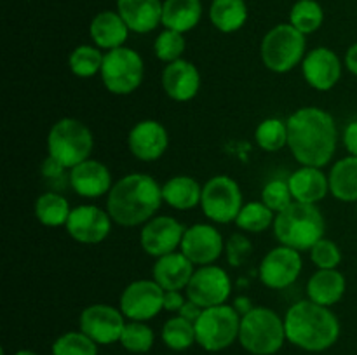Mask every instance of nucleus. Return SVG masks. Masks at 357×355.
Returning <instances> with one entry per match:
<instances>
[{"label": "nucleus", "instance_id": "obj_18", "mask_svg": "<svg viewBox=\"0 0 357 355\" xmlns=\"http://www.w3.org/2000/svg\"><path fill=\"white\" fill-rule=\"evenodd\" d=\"M305 82L316 90H330L342 77V61L330 47H316L302 61Z\"/></svg>", "mask_w": 357, "mask_h": 355}, {"label": "nucleus", "instance_id": "obj_44", "mask_svg": "<svg viewBox=\"0 0 357 355\" xmlns=\"http://www.w3.org/2000/svg\"><path fill=\"white\" fill-rule=\"evenodd\" d=\"M344 145L347 148L349 155L357 157V120H352L347 127L344 129Z\"/></svg>", "mask_w": 357, "mask_h": 355}, {"label": "nucleus", "instance_id": "obj_19", "mask_svg": "<svg viewBox=\"0 0 357 355\" xmlns=\"http://www.w3.org/2000/svg\"><path fill=\"white\" fill-rule=\"evenodd\" d=\"M128 146L138 160L153 162L166 153L169 146V134L160 122L146 118L129 131Z\"/></svg>", "mask_w": 357, "mask_h": 355}, {"label": "nucleus", "instance_id": "obj_28", "mask_svg": "<svg viewBox=\"0 0 357 355\" xmlns=\"http://www.w3.org/2000/svg\"><path fill=\"white\" fill-rule=\"evenodd\" d=\"M202 187L192 176H173L162 184V198L169 207L190 211L201 205Z\"/></svg>", "mask_w": 357, "mask_h": 355}, {"label": "nucleus", "instance_id": "obj_45", "mask_svg": "<svg viewBox=\"0 0 357 355\" xmlns=\"http://www.w3.org/2000/svg\"><path fill=\"white\" fill-rule=\"evenodd\" d=\"M185 296L181 291H166L164 292V310L167 312H180L181 306L185 305Z\"/></svg>", "mask_w": 357, "mask_h": 355}, {"label": "nucleus", "instance_id": "obj_2", "mask_svg": "<svg viewBox=\"0 0 357 355\" xmlns=\"http://www.w3.org/2000/svg\"><path fill=\"white\" fill-rule=\"evenodd\" d=\"M162 187L150 174L132 173L115 181L107 195V211L121 226L145 225L159 211Z\"/></svg>", "mask_w": 357, "mask_h": 355}, {"label": "nucleus", "instance_id": "obj_14", "mask_svg": "<svg viewBox=\"0 0 357 355\" xmlns=\"http://www.w3.org/2000/svg\"><path fill=\"white\" fill-rule=\"evenodd\" d=\"M302 274V256L300 251L288 246L274 247L261 260L258 275L260 281L271 289H286L295 284Z\"/></svg>", "mask_w": 357, "mask_h": 355}, {"label": "nucleus", "instance_id": "obj_39", "mask_svg": "<svg viewBox=\"0 0 357 355\" xmlns=\"http://www.w3.org/2000/svg\"><path fill=\"white\" fill-rule=\"evenodd\" d=\"M185 47H187V42H185L183 33L174 30H164L157 35L155 42H153V52H155L157 58L160 61H164L166 65L169 63L178 61L183 56Z\"/></svg>", "mask_w": 357, "mask_h": 355}, {"label": "nucleus", "instance_id": "obj_1", "mask_svg": "<svg viewBox=\"0 0 357 355\" xmlns=\"http://www.w3.org/2000/svg\"><path fill=\"white\" fill-rule=\"evenodd\" d=\"M288 148L302 166L324 167L337 152L335 118L317 106L298 108L288 118Z\"/></svg>", "mask_w": 357, "mask_h": 355}, {"label": "nucleus", "instance_id": "obj_21", "mask_svg": "<svg viewBox=\"0 0 357 355\" xmlns=\"http://www.w3.org/2000/svg\"><path fill=\"white\" fill-rule=\"evenodd\" d=\"M70 187L80 197L98 198L108 195L114 183L110 171L103 162L87 159L70 169Z\"/></svg>", "mask_w": 357, "mask_h": 355}, {"label": "nucleus", "instance_id": "obj_37", "mask_svg": "<svg viewBox=\"0 0 357 355\" xmlns=\"http://www.w3.org/2000/svg\"><path fill=\"white\" fill-rule=\"evenodd\" d=\"M153 341H155V334H153L152 327L146 326L145 322L129 320L126 322L119 343L131 354H146L153 347Z\"/></svg>", "mask_w": 357, "mask_h": 355}, {"label": "nucleus", "instance_id": "obj_20", "mask_svg": "<svg viewBox=\"0 0 357 355\" xmlns=\"http://www.w3.org/2000/svg\"><path fill=\"white\" fill-rule=\"evenodd\" d=\"M160 84H162L164 93L171 100L178 101V103H187V101L194 100L201 89V73L194 63L181 58L166 65V68L162 70V77H160Z\"/></svg>", "mask_w": 357, "mask_h": 355}, {"label": "nucleus", "instance_id": "obj_34", "mask_svg": "<svg viewBox=\"0 0 357 355\" xmlns=\"http://www.w3.org/2000/svg\"><path fill=\"white\" fill-rule=\"evenodd\" d=\"M105 54L96 45H79L70 52L68 66L70 72L80 79H91L101 72Z\"/></svg>", "mask_w": 357, "mask_h": 355}, {"label": "nucleus", "instance_id": "obj_36", "mask_svg": "<svg viewBox=\"0 0 357 355\" xmlns=\"http://www.w3.org/2000/svg\"><path fill=\"white\" fill-rule=\"evenodd\" d=\"M275 212L268 209L261 200L248 202L243 205L239 216L236 218V225L243 232L248 233H260L267 230L268 226L274 225Z\"/></svg>", "mask_w": 357, "mask_h": 355}, {"label": "nucleus", "instance_id": "obj_42", "mask_svg": "<svg viewBox=\"0 0 357 355\" xmlns=\"http://www.w3.org/2000/svg\"><path fill=\"white\" fill-rule=\"evenodd\" d=\"M251 251H253L251 240L246 235H243V233H234L225 244L227 260H229L232 267H241L250 258Z\"/></svg>", "mask_w": 357, "mask_h": 355}, {"label": "nucleus", "instance_id": "obj_5", "mask_svg": "<svg viewBox=\"0 0 357 355\" xmlns=\"http://www.w3.org/2000/svg\"><path fill=\"white\" fill-rule=\"evenodd\" d=\"M286 338L284 319L274 310L253 306L251 312L241 317L239 343L253 355H274L282 348Z\"/></svg>", "mask_w": 357, "mask_h": 355}, {"label": "nucleus", "instance_id": "obj_22", "mask_svg": "<svg viewBox=\"0 0 357 355\" xmlns=\"http://www.w3.org/2000/svg\"><path fill=\"white\" fill-rule=\"evenodd\" d=\"M194 267L195 265L181 251L180 253L174 251L166 256L157 258L152 268L153 281L164 291H181V289H187L188 282L195 271Z\"/></svg>", "mask_w": 357, "mask_h": 355}, {"label": "nucleus", "instance_id": "obj_49", "mask_svg": "<svg viewBox=\"0 0 357 355\" xmlns=\"http://www.w3.org/2000/svg\"><path fill=\"white\" fill-rule=\"evenodd\" d=\"M14 355H38V354H37V352H33V350H24V348H23V350H17Z\"/></svg>", "mask_w": 357, "mask_h": 355}, {"label": "nucleus", "instance_id": "obj_43", "mask_svg": "<svg viewBox=\"0 0 357 355\" xmlns=\"http://www.w3.org/2000/svg\"><path fill=\"white\" fill-rule=\"evenodd\" d=\"M65 171L66 167L63 166V164H59L56 159H52L51 155H47V159L42 164V174H44L45 178H49V180H56V178L63 176Z\"/></svg>", "mask_w": 357, "mask_h": 355}, {"label": "nucleus", "instance_id": "obj_40", "mask_svg": "<svg viewBox=\"0 0 357 355\" xmlns=\"http://www.w3.org/2000/svg\"><path fill=\"white\" fill-rule=\"evenodd\" d=\"M261 202L267 205L268 209L279 214L284 211L286 207L293 204V195L289 190L288 180H272L261 190Z\"/></svg>", "mask_w": 357, "mask_h": 355}, {"label": "nucleus", "instance_id": "obj_47", "mask_svg": "<svg viewBox=\"0 0 357 355\" xmlns=\"http://www.w3.org/2000/svg\"><path fill=\"white\" fill-rule=\"evenodd\" d=\"M345 66H347V70L352 75L357 77V42L352 44L349 51L345 52Z\"/></svg>", "mask_w": 357, "mask_h": 355}, {"label": "nucleus", "instance_id": "obj_46", "mask_svg": "<svg viewBox=\"0 0 357 355\" xmlns=\"http://www.w3.org/2000/svg\"><path fill=\"white\" fill-rule=\"evenodd\" d=\"M202 310H204V308H201V306L195 305L194 301L187 299V301H185V305L181 306L180 312H178V315H181V317H183V319L190 320V322L195 324V320H197L199 317H201Z\"/></svg>", "mask_w": 357, "mask_h": 355}, {"label": "nucleus", "instance_id": "obj_15", "mask_svg": "<svg viewBox=\"0 0 357 355\" xmlns=\"http://www.w3.org/2000/svg\"><path fill=\"white\" fill-rule=\"evenodd\" d=\"M185 230L187 228L173 216H155L143 225L139 244L149 256H166L181 246Z\"/></svg>", "mask_w": 357, "mask_h": 355}, {"label": "nucleus", "instance_id": "obj_25", "mask_svg": "<svg viewBox=\"0 0 357 355\" xmlns=\"http://www.w3.org/2000/svg\"><path fill=\"white\" fill-rule=\"evenodd\" d=\"M129 26L115 10H103L93 17L89 24V35L94 45L105 51L124 47L129 37Z\"/></svg>", "mask_w": 357, "mask_h": 355}, {"label": "nucleus", "instance_id": "obj_50", "mask_svg": "<svg viewBox=\"0 0 357 355\" xmlns=\"http://www.w3.org/2000/svg\"><path fill=\"white\" fill-rule=\"evenodd\" d=\"M356 212H357V205H356Z\"/></svg>", "mask_w": 357, "mask_h": 355}, {"label": "nucleus", "instance_id": "obj_7", "mask_svg": "<svg viewBox=\"0 0 357 355\" xmlns=\"http://www.w3.org/2000/svg\"><path fill=\"white\" fill-rule=\"evenodd\" d=\"M305 35L291 23H282L265 33L260 44L264 65L274 73H286L305 58Z\"/></svg>", "mask_w": 357, "mask_h": 355}, {"label": "nucleus", "instance_id": "obj_3", "mask_svg": "<svg viewBox=\"0 0 357 355\" xmlns=\"http://www.w3.org/2000/svg\"><path fill=\"white\" fill-rule=\"evenodd\" d=\"M286 338L289 343L307 352H323L340 338L338 317L328 306L302 299L289 306L284 315Z\"/></svg>", "mask_w": 357, "mask_h": 355}, {"label": "nucleus", "instance_id": "obj_10", "mask_svg": "<svg viewBox=\"0 0 357 355\" xmlns=\"http://www.w3.org/2000/svg\"><path fill=\"white\" fill-rule=\"evenodd\" d=\"M243 205L241 187L236 180L227 174H218V176L211 178L202 187L201 207L206 218L211 221L222 223V225L236 221Z\"/></svg>", "mask_w": 357, "mask_h": 355}, {"label": "nucleus", "instance_id": "obj_12", "mask_svg": "<svg viewBox=\"0 0 357 355\" xmlns=\"http://www.w3.org/2000/svg\"><path fill=\"white\" fill-rule=\"evenodd\" d=\"M187 299L201 308L225 305L232 292V281L222 267L206 265L194 271L187 285Z\"/></svg>", "mask_w": 357, "mask_h": 355}, {"label": "nucleus", "instance_id": "obj_27", "mask_svg": "<svg viewBox=\"0 0 357 355\" xmlns=\"http://www.w3.org/2000/svg\"><path fill=\"white\" fill-rule=\"evenodd\" d=\"M202 17L201 0H164L162 24L167 30L187 31L194 30Z\"/></svg>", "mask_w": 357, "mask_h": 355}, {"label": "nucleus", "instance_id": "obj_4", "mask_svg": "<svg viewBox=\"0 0 357 355\" xmlns=\"http://www.w3.org/2000/svg\"><path fill=\"white\" fill-rule=\"evenodd\" d=\"M274 235L281 246L296 251H310L324 237V216L314 204L293 202L289 207L275 214Z\"/></svg>", "mask_w": 357, "mask_h": 355}, {"label": "nucleus", "instance_id": "obj_8", "mask_svg": "<svg viewBox=\"0 0 357 355\" xmlns=\"http://www.w3.org/2000/svg\"><path fill=\"white\" fill-rule=\"evenodd\" d=\"M241 315L234 305L202 310L195 320V341L206 352H222L239 340Z\"/></svg>", "mask_w": 357, "mask_h": 355}, {"label": "nucleus", "instance_id": "obj_13", "mask_svg": "<svg viewBox=\"0 0 357 355\" xmlns=\"http://www.w3.org/2000/svg\"><path fill=\"white\" fill-rule=\"evenodd\" d=\"M124 327V313L105 303L89 305L79 317V329L98 345H112L121 341Z\"/></svg>", "mask_w": 357, "mask_h": 355}, {"label": "nucleus", "instance_id": "obj_41", "mask_svg": "<svg viewBox=\"0 0 357 355\" xmlns=\"http://www.w3.org/2000/svg\"><path fill=\"white\" fill-rule=\"evenodd\" d=\"M310 260L316 265L317 270H331L342 263V251L337 246V242L323 237L310 249Z\"/></svg>", "mask_w": 357, "mask_h": 355}, {"label": "nucleus", "instance_id": "obj_31", "mask_svg": "<svg viewBox=\"0 0 357 355\" xmlns=\"http://www.w3.org/2000/svg\"><path fill=\"white\" fill-rule=\"evenodd\" d=\"M70 212L68 200L58 191H45L35 200V218L44 226H65Z\"/></svg>", "mask_w": 357, "mask_h": 355}, {"label": "nucleus", "instance_id": "obj_48", "mask_svg": "<svg viewBox=\"0 0 357 355\" xmlns=\"http://www.w3.org/2000/svg\"><path fill=\"white\" fill-rule=\"evenodd\" d=\"M234 308L239 312V315H246L248 312H251L253 310V305H251V299L246 298V296H239V298L236 299V303H234Z\"/></svg>", "mask_w": 357, "mask_h": 355}, {"label": "nucleus", "instance_id": "obj_9", "mask_svg": "<svg viewBox=\"0 0 357 355\" xmlns=\"http://www.w3.org/2000/svg\"><path fill=\"white\" fill-rule=\"evenodd\" d=\"M143 73H145L143 59L135 49L124 45L105 52L100 75L108 93L117 96L135 93L142 86Z\"/></svg>", "mask_w": 357, "mask_h": 355}, {"label": "nucleus", "instance_id": "obj_32", "mask_svg": "<svg viewBox=\"0 0 357 355\" xmlns=\"http://www.w3.org/2000/svg\"><path fill=\"white\" fill-rule=\"evenodd\" d=\"M162 343L174 352L188 350L195 341V324L183 319L181 315L171 317L166 320L160 331Z\"/></svg>", "mask_w": 357, "mask_h": 355}, {"label": "nucleus", "instance_id": "obj_11", "mask_svg": "<svg viewBox=\"0 0 357 355\" xmlns=\"http://www.w3.org/2000/svg\"><path fill=\"white\" fill-rule=\"evenodd\" d=\"M164 289L155 281H135L122 291L119 310L126 319L146 322L164 310Z\"/></svg>", "mask_w": 357, "mask_h": 355}, {"label": "nucleus", "instance_id": "obj_6", "mask_svg": "<svg viewBox=\"0 0 357 355\" xmlns=\"http://www.w3.org/2000/svg\"><path fill=\"white\" fill-rule=\"evenodd\" d=\"M93 146V132L79 118H59L52 124L47 134L49 155L63 164L66 169H72L89 159Z\"/></svg>", "mask_w": 357, "mask_h": 355}, {"label": "nucleus", "instance_id": "obj_33", "mask_svg": "<svg viewBox=\"0 0 357 355\" xmlns=\"http://www.w3.org/2000/svg\"><path fill=\"white\" fill-rule=\"evenodd\" d=\"M257 145L264 152L274 153L288 146V122L278 117H268L258 124L255 131Z\"/></svg>", "mask_w": 357, "mask_h": 355}, {"label": "nucleus", "instance_id": "obj_30", "mask_svg": "<svg viewBox=\"0 0 357 355\" xmlns=\"http://www.w3.org/2000/svg\"><path fill=\"white\" fill-rule=\"evenodd\" d=\"M209 19L222 33H234L248 21V6L244 0H213Z\"/></svg>", "mask_w": 357, "mask_h": 355}, {"label": "nucleus", "instance_id": "obj_29", "mask_svg": "<svg viewBox=\"0 0 357 355\" xmlns=\"http://www.w3.org/2000/svg\"><path fill=\"white\" fill-rule=\"evenodd\" d=\"M330 194L342 202L357 204V157L349 155L335 162L328 174Z\"/></svg>", "mask_w": 357, "mask_h": 355}, {"label": "nucleus", "instance_id": "obj_35", "mask_svg": "<svg viewBox=\"0 0 357 355\" xmlns=\"http://www.w3.org/2000/svg\"><path fill=\"white\" fill-rule=\"evenodd\" d=\"M324 21V10L317 0H298L289 10V23L303 35L314 33Z\"/></svg>", "mask_w": 357, "mask_h": 355}, {"label": "nucleus", "instance_id": "obj_17", "mask_svg": "<svg viewBox=\"0 0 357 355\" xmlns=\"http://www.w3.org/2000/svg\"><path fill=\"white\" fill-rule=\"evenodd\" d=\"M223 237L209 223H197L185 230L181 253L197 267L213 265L223 253Z\"/></svg>", "mask_w": 357, "mask_h": 355}, {"label": "nucleus", "instance_id": "obj_26", "mask_svg": "<svg viewBox=\"0 0 357 355\" xmlns=\"http://www.w3.org/2000/svg\"><path fill=\"white\" fill-rule=\"evenodd\" d=\"M345 289H347V281L337 268L317 270L307 282V294L310 301L328 306V308L337 305L344 298Z\"/></svg>", "mask_w": 357, "mask_h": 355}, {"label": "nucleus", "instance_id": "obj_16", "mask_svg": "<svg viewBox=\"0 0 357 355\" xmlns=\"http://www.w3.org/2000/svg\"><path fill=\"white\" fill-rule=\"evenodd\" d=\"M112 216L96 205H77L70 212L66 232L80 244H100L110 235Z\"/></svg>", "mask_w": 357, "mask_h": 355}, {"label": "nucleus", "instance_id": "obj_24", "mask_svg": "<svg viewBox=\"0 0 357 355\" xmlns=\"http://www.w3.org/2000/svg\"><path fill=\"white\" fill-rule=\"evenodd\" d=\"M293 200L300 204H314L323 200L330 191V181L321 167L302 166L288 178Z\"/></svg>", "mask_w": 357, "mask_h": 355}, {"label": "nucleus", "instance_id": "obj_23", "mask_svg": "<svg viewBox=\"0 0 357 355\" xmlns=\"http://www.w3.org/2000/svg\"><path fill=\"white\" fill-rule=\"evenodd\" d=\"M162 0H117V13L135 33H150L162 24Z\"/></svg>", "mask_w": 357, "mask_h": 355}, {"label": "nucleus", "instance_id": "obj_38", "mask_svg": "<svg viewBox=\"0 0 357 355\" xmlns=\"http://www.w3.org/2000/svg\"><path fill=\"white\" fill-rule=\"evenodd\" d=\"M51 352L52 355H98V343L80 329L68 331L56 338Z\"/></svg>", "mask_w": 357, "mask_h": 355}]
</instances>
